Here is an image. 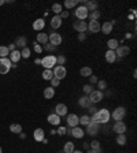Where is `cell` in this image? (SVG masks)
<instances>
[{
  "instance_id": "680465c9",
  "label": "cell",
  "mask_w": 137,
  "mask_h": 153,
  "mask_svg": "<svg viewBox=\"0 0 137 153\" xmlns=\"http://www.w3.org/2000/svg\"><path fill=\"white\" fill-rule=\"evenodd\" d=\"M6 3V0H0V6H3Z\"/></svg>"
},
{
  "instance_id": "cb8c5ba5",
  "label": "cell",
  "mask_w": 137,
  "mask_h": 153,
  "mask_svg": "<svg viewBox=\"0 0 137 153\" xmlns=\"http://www.w3.org/2000/svg\"><path fill=\"white\" fill-rule=\"evenodd\" d=\"M100 30H101V33H104V34H110V33L113 32V25L110 22H104L100 26Z\"/></svg>"
},
{
  "instance_id": "d6986e66",
  "label": "cell",
  "mask_w": 137,
  "mask_h": 153,
  "mask_svg": "<svg viewBox=\"0 0 137 153\" xmlns=\"http://www.w3.org/2000/svg\"><path fill=\"white\" fill-rule=\"evenodd\" d=\"M78 104H80V107H82V108H89V107L92 105L91 100H89L88 96H82L81 99L78 100Z\"/></svg>"
},
{
  "instance_id": "836d02e7",
  "label": "cell",
  "mask_w": 137,
  "mask_h": 153,
  "mask_svg": "<svg viewBox=\"0 0 137 153\" xmlns=\"http://www.w3.org/2000/svg\"><path fill=\"white\" fill-rule=\"evenodd\" d=\"M80 74H81V76H91L92 68L91 67H82L81 70H80Z\"/></svg>"
},
{
  "instance_id": "6f0895ef",
  "label": "cell",
  "mask_w": 137,
  "mask_h": 153,
  "mask_svg": "<svg viewBox=\"0 0 137 153\" xmlns=\"http://www.w3.org/2000/svg\"><path fill=\"white\" fill-rule=\"evenodd\" d=\"M101 152H103V150H101V148H99V149H96V150H95V153H101Z\"/></svg>"
},
{
  "instance_id": "9c48e42d",
  "label": "cell",
  "mask_w": 137,
  "mask_h": 153,
  "mask_svg": "<svg viewBox=\"0 0 137 153\" xmlns=\"http://www.w3.org/2000/svg\"><path fill=\"white\" fill-rule=\"evenodd\" d=\"M62 36H60L59 33H51L50 36H48V41H50V44H52L54 47H58V45L62 44Z\"/></svg>"
},
{
  "instance_id": "7c38bea8",
  "label": "cell",
  "mask_w": 137,
  "mask_h": 153,
  "mask_svg": "<svg viewBox=\"0 0 137 153\" xmlns=\"http://www.w3.org/2000/svg\"><path fill=\"white\" fill-rule=\"evenodd\" d=\"M67 124H68V127H77L78 124H80V118H78L75 113H68Z\"/></svg>"
},
{
  "instance_id": "bcb514c9",
  "label": "cell",
  "mask_w": 137,
  "mask_h": 153,
  "mask_svg": "<svg viewBox=\"0 0 137 153\" xmlns=\"http://www.w3.org/2000/svg\"><path fill=\"white\" fill-rule=\"evenodd\" d=\"M59 83H60V81L59 79H58V78H52V79H51V86H52V88H56V86H59Z\"/></svg>"
},
{
  "instance_id": "8fae6325",
  "label": "cell",
  "mask_w": 137,
  "mask_h": 153,
  "mask_svg": "<svg viewBox=\"0 0 137 153\" xmlns=\"http://www.w3.org/2000/svg\"><path fill=\"white\" fill-rule=\"evenodd\" d=\"M100 131V124H97V123H89L87 126V134L88 135H92V137H95L97 133Z\"/></svg>"
},
{
  "instance_id": "f907efd6",
  "label": "cell",
  "mask_w": 137,
  "mask_h": 153,
  "mask_svg": "<svg viewBox=\"0 0 137 153\" xmlns=\"http://www.w3.org/2000/svg\"><path fill=\"white\" fill-rule=\"evenodd\" d=\"M85 38H87L85 33H78V41H85Z\"/></svg>"
},
{
  "instance_id": "e575fe53",
  "label": "cell",
  "mask_w": 137,
  "mask_h": 153,
  "mask_svg": "<svg viewBox=\"0 0 137 153\" xmlns=\"http://www.w3.org/2000/svg\"><path fill=\"white\" fill-rule=\"evenodd\" d=\"M89 123H91V116L84 115V116L80 118V124H82V126H88Z\"/></svg>"
},
{
  "instance_id": "6da1fadb",
  "label": "cell",
  "mask_w": 137,
  "mask_h": 153,
  "mask_svg": "<svg viewBox=\"0 0 137 153\" xmlns=\"http://www.w3.org/2000/svg\"><path fill=\"white\" fill-rule=\"evenodd\" d=\"M110 118H111V113L108 112V109H99L96 113H93L91 116V122L92 123H97V124H106L108 123Z\"/></svg>"
},
{
  "instance_id": "44dd1931",
  "label": "cell",
  "mask_w": 137,
  "mask_h": 153,
  "mask_svg": "<svg viewBox=\"0 0 137 153\" xmlns=\"http://www.w3.org/2000/svg\"><path fill=\"white\" fill-rule=\"evenodd\" d=\"M106 60H107V63H114L115 60H117V55H115V51H107L106 52Z\"/></svg>"
},
{
  "instance_id": "681fc988",
  "label": "cell",
  "mask_w": 137,
  "mask_h": 153,
  "mask_svg": "<svg viewBox=\"0 0 137 153\" xmlns=\"http://www.w3.org/2000/svg\"><path fill=\"white\" fill-rule=\"evenodd\" d=\"M41 51H43V47H41L40 44L34 42V52H36V54H41Z\"/></svg>"
},
{
  "instance_id": "7402d4cb",
  "label": "cell",
  "mask_w": 137,
  "mask_h": 153,
  "mask_svg": "<svg viewBox=\"0 0 137 153\" xmlns=\"http://www.w3.org/2000/svg\"><path fill=\"white\" fill-rule=\"evenodd\" d=\"M84 134H85V131L82 130L81 127H73V133H71V137H74V138H82L84 137Z\"/></svg>"
},
{
  "instance_id": "f6af8a7d",
  "label": "cell",
  "mask_w": 137,
  "mask_h": 153,
  "mask_svg": "<svg viewBox=\"0 0 137 153\" xmlns=\"http://www.w3.org/2000/svg\"><path fill=\"white\" fill-rule=\"evenodd\" d=\"M88 78H89V85H95V83H97V81H99L96 75H91V76H88Z\"/></svg>"
},
{
  "instance_id": "9f6ffc18",
  "label": "cell",
  "mask_w": 137,
  "mask_h": 153,
  "mask_svg": "<svg viewBox=\"0 0 137 153\" xmlns=\"http://www.w3.org/2000/svg\"><path fill=\"white\" fill-rule=\"evenodd\" d=\"M82 146H84L85 149H89V144H85V142H84V144H82Z\"/></svg>"
},
{
  "instance_id": "277c9868",
  "label": "cell",
  "mask_w": 137,
  "mask_h": 153,
  "mask_svg": "<svg viewBox=\"0 0 137 153\" xmlns=\"http://www.w3.org/2000/svg\"><path fill=\"white\" fill-rule=\"evenodd\" d=\"M125 115H126V109L123 108V107H118V108L114 109V112L111 113V116H113V119L117 122H121L125 118Z\"/></svg>"
},
{
  "instance_id": "5b68a950",
  "label": "cell",
  "mask_w": 137,
  "mask_h": 153,
  "mask_svg": "<svg viewBox=\"0 0 137 153\" xmlns=\"http://www.w3.org/2000/svg\"><path fill=\"white\" fill-rule=\"evenodd\" d=\"M88 14H89V11H88L87 7H84V6H80V7H77V10H75V17H77L78 21H85V19L88 18Z\"/></svg>"
},
{
  "instance_id": "ab89813d",
  "label": "cell",
  "mask_w": 137,
  "mask_h": 153,
  "mask_svg": "<svg viewBox=\"0 0 137 153\" xmlns=\"http://www.w3.org/2000/svg\"><path fill=\"white\" fill-rule=\"evenodd\" d=\"M82 90H84V93H85V96H87V95H91V93L95 89H93V86H92V85H89V83H88V85L82 86Z\"/></svg>"
},
{
  "instance_id": "1f68e13d",
  "label": "cell",
  "mask_w": 137,
  "mask_h": 153,
  "mask_svg": "<svg viewBox=\"0 0 137 153\" xmlns=\"http://www.w3.org/2000/svg\"><path fill=\"white\" fill-rule=\"evenodd\" d=\"M22 47V48H25L26 47V37H23V36H19L18 38H17V41H15V47Z\"/></svg>"
},
{
  "instance_id": "4dcf8cb0",
  "label": "cell",
  "mask_w": 137,
  "mask_h": 153,
  "mask_svg": "<svg viewBox=\"0 0 137 153\" xmlns=\"http://www.w3.org/2000/svg\"><path fill=\"white\" fill-rule=\"evenodd\" d=\"M63 152L64 153H73L74 152V144L73 142H66L63 146Z\"/></svg>"
},
{
  "instance_id": "b9f144b4",
  "label": "cell",
  "mask_w": 137,
  "mask_h": 153,
  "mask_svg": "<svg viewBox=\"0 0 137 153\" xmlns=\"http://www.w3.org/2000/svg\"><path fill=\"white\" fill-rule=\"evenodd\" d=\"M64 63H66V58H64L63 55L56 56V66H64Z\"/></svg>"
},
{
  "instance_id": "603a6c76",
  "label": "cell",
  "mask_w": 137,
  "mask_h": 153,
  "mask_svg": "<svg viewBox=\"0 0 137 153\" xmlns=\"http://www.w3.org/2000/svg\"><path fill=\"white\" fill-rule=\"evenodd\" d=\"M44 26H45V22H44V19H41V18L36 19V21L33 22V29H34V30H43Z\"/></svg>"
},
{
  "instance_id": "6125c7cd",
  "label": "cell",
  "mask_w": 137,
  "mask_h": 153,
  "mask_svg": "<svg viewBox=\"0 0 137 153\" xmlns=\"http://www.w3.org/2000/svg\"><path fill=\"white\" fill-rule=\"evenodd\" d=\"M58 153H64V152H63V150H59V152H58Z\"/></svg>"
},
{
  "instance_id": "db71d44e",
  "label": "cell",
  "mask_w": 137,
  "mask_h": 153,
  "mask_svg": "<svg viewBox=\"0 0 137 153\" xmlns=\"http://www.w3.org/2000/svg\"><path fill=\"white\" fill-rule=\"evenodd\" d=\"M7 48H8L10 52H13V51H15V44H10L8 47H7Z\"/></svg>"
},
{
  "instance_id": "ee69618b",
  "label": "cell",
  "mask_w": 137,
  "mask_h": 153,
  "mask_svg": "<svg viewBox=\"0 0 137 153\" xmlns=\"http://www.w3.org/2000/svg\"><path fill=\"white\" fill-rule=\"evenodd\" d=\"M89 148H92V150H96V149H99L100 148V142L99 141H92L91 145H89Z\"/></svg>"
},
{
  "instance_id": "816d5d0a",
  "label": "cell",
  "mask_w": 137,
  "mask_h": 153,
  "mask_svg": "<svg viewBox=\"0 0 137 153\" xmlns=\"http://www.w3.org/2000/svg\"><path fill=\"white\" fill-rule=\"evenodd\" d=\"M68 15H70V14H68V11H62V13H60V18L63 19V18H68Z\"/></svg>"
},
{
  "instance_id": "60d3db41",
  "label": "cell",
  "mask_w": 137,
  "mask_h": 153,
  "mask_svg": "<svg viewBox=\"0 0 137 153\" xmlns=\"http://www.w3.org/2000/svg\"><path fill=\"white\" fill-rule=\"evenodd\" d=\"M21 56H22L23 59H29L30 58V49H29L27 47H25V48L21 51Z\"/></svg>"
},
{
  "instance_id": "ffe728a7",
  "label": "cell",
  "mask_w": 137,
  "mask_h": 153,
  "mask_svg": "<svg viewBox=\"0 0 137 153\" xmlns=\"http://www.w3.org/2000/svg\"><path fill=\"white\" fill-rule=\"evenodd\" d=\"M22 58V56H21V52H19V51H13V52H10V60H11V63L13 64H15L17 63V62H19V59Z\"/></svg>"
},
{
  "instance_id": "f1b7e54d",
  "label": "cell",
  "mask_w": 137,
  "mask_h": 153,
  "mask_svg": "<svg viewBox=\"0 0 137 153\" xmlns=\"http://www.w3.org/2000/svg\"><path fill=\"white\" fill-rule=\"evenodd\" d=\"M88 18L91 19V21H99V18H100V11H91V13L88 14Z\"/></svg>"
},
{
  "instance_id": "3957f363",
  "label": "cell",
  "mask_w": 137,
  "mask_h": 153,
  "mask_svg": "<svg viewBox=\"0 0 137 153\" xmlns=\"http://www.w3.org/2000/svg\"><path fill=\"white\" fill-rule=\"evenodd\" d=\"M13 68V63L8 58H0V74L4 75Z\"/></svg>"
},
{
  "instance_id": "83f0119b",
  "label": "cell",
  "mask_w": 137,
  "mask_h": 153,
  "mask_svg": "<svg viewBox=\"0 0 137 153\" xmlns=\"http://www.w3.org/2000/svg\"><path fill=\"white\" fill-rule=\"evenodd\" d=\"M107 47H108L110 51H115L118 48V40H115V38H111V40L107 41Z\"/></svg>"
},
{
  "instance_id": "52a82bcc",
  "label": "cell",
  "mask_w": 137,
  "mask_h": 153,
  "mask_svg": "<svg viewBox=\"0 0 137 153\" xmlns=\"http://www.w3.org/2000/svg\"><path fill=\"white\" fill-rule=\"evenodd\" d=\"M54 76L55 78H58V79H63L64 76L67 75V71H66V68H64V66H56V67H54Z\"/></svg>"
},
{
  "instance_id": "7dc6e473",
  "label": "cell",
  "mask_w": 137,
  "mask_h": 153,
  "mask_svg": "<svg viewBox=\"0 0 137 153\" xmlns=\"http://www.w3.org/2000/svg\"><path fill=\"white\" fill-rule=\"evenodd\" d=\"M43 49L45 51H56V47H54L52 44H44V48Z\"/></svg>"
},
{
  "instance_id": "11a10c76",
  "label": "cell",
  "mask_w": 137,
  "mask_h": 153,
  "mask_svg": "<svg viewBox=\"0 0 137 153\" xmlns=\"http://www.w3.org/2000/svg\"><path fill=\"white\" fill-rule=\"evenodd\" d=\"M19 137H21L22 140H25V138H26V134H25V133H19Z\"/></svg>"
},
{
  "instance_id": "74e56055",
  "label": "cell",
  "mask_w": 137,
  "mask_h": 153,
  "mask_svg": "<svg viewBox=\"0 0 137 153\" xmlns=\"http://www.w3.org/2000/svg\"><path fill=\"white\" fill-rule=\"evenodd\" d=\"M10 54V51L7 47H4V45H1L0 47V58H7Z\"/></svg>"
},
{
  "instance_id": "c3c4849f",
  "label": "cell",
  "mask_w": 137,
  "mask_h": 153,
  "mask_svg": "<svg viewBox=\"0 0 137 153\" xmlns=\"http://www.w3.org/2000/svg\"><path fill=\"white\" fill-rule=\"evenodd\" d=\"M56 134L60 135V137H63V135L66 134V127H59V129L56 130Z\"/></svg>"
},
{
  "instance_id": "91938a15",
  "label": "cell",
  "mask_w": 137,
  "mask_h": 153,
  "mask_svg": "<svg viewBox=\"0 0 137 153\" xmlns=\"http://www.w3.org/2000/svg\"><path fill=\"white\" fill-rule=\"evenodd\" d=\"M87 153H95V150H92V149H89V150H88Z\"/></svg>"
},
{
  "instance_id": "be15d7a7",
  "label": "cell",
  "mask_w": 137,
  "mask_h": 153,
  "mask_svg": "<svg viewBox=\"0 0 137 153\" xmlns=\"http://www.w3.org/2000/svg\"><path fill=\"white\" fill-rule=\"evenodd\" d=\"M0 153H3V150H1V146H0Z\"/></svg>"
},
{
  "instance_id": "5bb4252c",
  "label": "cell",
  "mask_w": 137,
  "mask_h": 153,
  "mask_svg": "<svg viewBox=\"0 0 137 153\" xmlns=\"http://www.w3.org/2000/svg\"><path fill=\"white\" fill-rule=\"evenodd\" d=\"M55 113L58 115V116H64V115H67V105L63 103L58 104L56 107H55Z\"/></svg>"
},
{
  "instance_id": "f5cc1de1",
  "label": "cell",
  "mask_w": 137,
  "mask_h": 153,
  "mask_svg": "<svg viewBox=\"0 0 137 153\" xmlns=\"http://www.w3.org/2000/svg\"><path fill=\"white\" fill-rule=\"evenodd\" d=\"M97 112V111H96V107H89V113H92V115H93V113H96Z\"/></svg>"
},
{
  "instance_id": "ac0fdd59",
  "label": "cell",
  "mask_w": 137,
  "mask_h": 153,
  "mask_svg": "<svg viewBox=\"0 0 137 153\" xmlns=\"http://www.w3.org/2000/svg\"><path fill=\"white\" fill-rule=\"evenodd\" d=\"M33 138H34L37 142H43V140L45 138V135H44V130H43V129H36L34 133H33Z\"/></svg>"
},
{
  "instance_id": "8992f818",
  "label": "cell",
  "mask_w": 137,
  "mask_h": 153,
  "mask_svg": "<svg viewBox=\"0 0 137 153\" xmlns=\"http://www.w3.org/2000/svg\"><path fill=\"white\" fill-rule=\"evenodd\" d=\"M130 54V48H129L128 45H118V48L115 49V55H117V58H125V56H128Z\"/></svg>"
},
{
  "instance_id": "f546056e",
  "label": "cell",
  "mask_w": 137,
  "mask_h": 153,
  "mask_svg": "<svg viewBox=\"0 0 137 153\" xmlns=\"http://www.w3.org/2000/svg\"><path fill=\"white\" fill-rule=\"evenodd\" d=\"M97 1H87V4H85V7H87L88 11H96L97 10Z\"/></svg>"
},
{
  "instance_id": "30bf717a",
  "label": "cell",
  "mask_w": 137,
  "mask_h": 153,
  "mask_svg": "<svg viewBox=\"0 0 137 153\" xmlns=\"http://www.w3.org/2000/svg\"><path fill=\"white\" fill-rule=\"evenodd\" d=\"M73 27H74V30H77L78 33H85L88 30V25L85 21H75V22L73 23Z\"/></svg>"
},
{
  "instance_id": "484cf974",
  "label": "cell",
  "mask_w": 137,
  "mask_h": 153,
  "mask_svg": "<svg viewBox=\"0 0 137 153\" xmlns=\"http://www.w3.org/2000/svg\"><path fill=\"white\" fill-rule=\"evenodd\" d=\"M54 96H55V89L52 88V86H50V88H45V89H44V97H45L47 100H51Z\"/></svg>"
},
{
  "instance_id": "d4e9b609",
  "label": "cell",
  "mask_w": 137,
  "mask_h": 153,
  "mask_svg": "<svg viewBox=\"0 0 137 153\" xmlns=\"http://www.w3.org/2000/svg\"><path fill=\"white\" fill-rule=\"evenodd\" d=\"M37 44H48V34L45 33H38L37 34Z\"/></svg>"
},
{
  "instance_id": "2e32d148",
  "label": "cell",
  "mask_w": 137,
  "mask_h": 153,
  "mask_svg": "<svg viewBox=\"0 0 137 153\" xmlns=\"http://www.w3.org/2000/svg\"><path fill=\"white\" fill-rule=\"evenodd\" d=\"M62 21H63V19L60 18L59 15H55L54 18L51 19V22H50L51 27H52V29H59V27L62 26Z\"/></svg>"
},
{
  "instance_id": "94428289",
  "label": "cell",
  "mask_w": 137,
  "mask_h": 153,
  "mask_svg": "<svg viewBox=\"0 0 137 153\" xmlns=\"http://www.w3.org/2000/svg\"><path fill=\"white\" fill-rule=\"evenodd\" d=\"M73 153H82V152H81V150H74Z\"/></svg>"
},
{
  "instance_id": "ba28073f",
  "label": "cell",
  "mask_w": 137,
  "mask_h": 153,
  "mask_svg": "<svg viewBox=\"0 0 137 153\" xmlns=\"http://www.w3.org/2000/svg\"><path fill=\"white\" fill-rule=\"evenodd\" d=\"M88 97H89V100H91L92 104H96V103H100L104 96H103V92H100V90H93Z\"/></svg>"
},
{
  "instance_id": "8d00e7d4",
  "label": "cell",
  "mask_w": 137,
  "mask_h": 153,
  "mask_svg": "<svg viewBox=\"0 0 137 153\" xmlns=\"http://www.w3.org/2000/svg\"><path fill=\"white\" fill-rule=\"evenodd\" d=\"M117 144L121 145V146H123V145L126 144V135L125 134H118V137H117Z\"/></svg>"
},
{
  "instance_id": "d590c367",
  "label": "cell",
  "mask_w": 137,
  "mask_h": 153,
  "mask_svg": "<svg viewBox=\"0 0 137 153\" xmlns=\"http://www.w3.org/2000/svg\"><path fill=\"white\" fill-rule=\"evenodd\" d=\"M77 4H78V0H66V1H64V7L67 10L73 8L74 6H77Z\"/></svg>"
},
{
  "instance_id": "d6a6232c",
  "label": "cell",
  "mask_w": 137,
  "mask_h": 153,
  "mask_svg": "<svg viewBox=\"0 0 137 153\" xmlns=\"http://www.w3.org/2000/svg\"><path fill=\"white\" fill-rule=\"evenodd\" d=\"M43 78H44L45 81H51V79L54 78V72H52V70H44V71H43Z\"/></svg>"
},
{
  "instance_id": "e0dca14e",
  "label": "cell",
  "mask_w": 137,
  "mask_h": 153,
  "mask_svg": "<svg viewBox=\"0 0 137 153\" xmlns=\"http://www.w3.org/2000/svg\"><path fill=\"white\" fill-rule=\"evenodd\" d=\"M47 120H48V123L52 124V126H58L60 123V116H58L56 113H51V115H48Z\"/></svg>"
},
{
  "instance_id": "7bdbcfd3",
  "label": "cell",
  "mask_w": 137,
  "mask_h": 153,
  "mask_svg": "<svg viewBox=\"0 0 137 153\" xmlns=\"http://www.w3.org/2000/svg\"><path fill=\"white\" fill-rule=\"evenodd\" d=\"M97 88H99L100 92L106 90V89H107V82H106V81H97Z\"/></svg>"
},
{
  "instance_id": "f35d334b",
  "label": "cell",
  "mask_w": 137,
  "mask_h": 153,
  "mask_svg": "<svg viewBox=\"0 0 137 153\" xmlns=\"http://www.w3.org/2000/svg\"><path fill=\"white\" fill-rule=\"evenodd\" d=\"M52 11H54L56 15H60V13H62L63 10H62V6H60L59 3H55V4H52Z\"/></svg>"
},
{
  "instance_id": "4316f807",
  "label": "cell",
  "mask_w": 137,
  "mask_h": 153,
  "mask_svg": "<svg viewBox=\"0 0 137 153\" xmlns=\"http://www.w3.org/2000/svg\"><path fill=\"white\" fill-rule=\"evenodd\" d=\"M10 131L14 133V134H19V133H22V126L18 124V123H13V124L10 126Z\"/></svg>"
},
{
  "instance_id": "9a60e30c",
  "label": "cell",
  "mask_w": 137,
  "mask_h": 153,
  "mask_svg": "<svg viewBox=\"0 0 137 153\" xmlns=\"http://www.w3.org/2000/svg\"><path fill=\"white\" fill-rule=\"evenodd\" d=\"M100 23L99 21H91V22L88 23V29H89V32L91 33H99L100 32Z\"/></svg>"
},
{
  "instance_id": "7a4b0ae2",
  "label": "cell",
  "mask_w": 137,
  "mask_h": 153,
  "mask_svg": "<svg viewBox=\"0 0 137 153\" xmlns=\"http://www.w3.org/2000/svg\"><path fill=\"white\" fill-rule=\"evenodd\" d=\"M41 66L44 67V70H52L54 66H56V56L54 55H48L41 59Z\"/></svg>"
},
{
  "instance_id": "4fadbf2b",
  "label": "cell",
  "mask_w": 137,
  "mask_h": 153,
  "mask_svg": "<svg viewBox=\"0 0 137 153\" xmlns=\"http://www.w3.org/2000/svg\"><path fill=\"white\" fill-rule=\"evenodd\" d=\"M113 131H115L117 134H125V131H126V124H125L122 120L115 122V124L113 126Z\"/></svg>"
}]
</instances>
